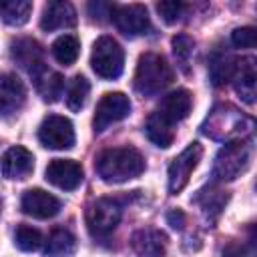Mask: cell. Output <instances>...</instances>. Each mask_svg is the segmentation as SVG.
Segmentation results:
<instances>
[{
  "mask_svg": "<svg viewBox=\"0 0 257 257\" xmlns=\"http://www.w3.org/2000/svg\"><path fill=\"white\" fill-rule=\"evenodd\" d=\"M94 167L104 183H124L145 171V159L135 147H114L102 151Z\"/></svg>",
  "mask_w": 257,
  "mask_h": 257,
  "instance_id": "cell-1",
  "label": "cell"
},
{
  "mask_svg": "<svg viewBox=\"0 0 257 257\" xmlns=\"http://www.w3.org/2000/svg\"><path fill=\"white\" fill-rule=\"evenodd\" d=\"M88 92H90V84L84 76H74L72 82L68 84V90H66V104L70 110H80L84 104H86V98H88Z\"/></svg>",
  "mask_w": 257,
  "mask_h": 257,
  "instance_id": "cell-26",
  "label": "cell"
},
{
  "mask_svg": "<svg viewBox=\"0 0 257 257\" xmlns=\"http://www.w3.org/2000/svg\"><path fill=\"white\" fill-rule=\"evenodd\" d=\"M34 169V157L24 147H10L0 159V171L6 179H26Z\"/></svg>",
  "mask_w": 257,
  "mask_h": 257,
  "instance_id": "cell-15",
  "label": "cell"
},
{
  "mask_svg": "<svg viewBox=\"0 0 257 257\" xmlns=\"http://www.w3.org/2000/svg\"><path fill=\"white\" fill-rule=\"evenodd\" d=\"M231 42L237 48H253L257 44V32L251 26H243V28H235L231 32Z\"/></svg>",
  "mask_w": 257,
  "mask_h": 257,
  "instance_id": "cell-31",
  "label": "cell"
},
{
  "mask_svg": "<svg viewBox=\"0 0 257 257\" xmlns=\"http://www.w3.org/2000/svg\"><path fill=\"white\" fill-rule=\"evenodd\" d=\"M78 52H80V42H78V38L72 36V34H62V36H58V38L54 40V44H52V56H54L60 64H64V66L74 64L76 58H78Z\"/></svg>",
  "mask_w": 257,
  "mask_h": 257,
  "instance_id": "cell-24",
  "label": "cell"
},
{
  "mask_svg": "<svg viewBox=\"0 0 257 257\" xmlns=\"http://www.w3.org/2000/svg\"><path fill=\"white\" fill-rule=\"evenodd\" d=\"M128 112H131V100H128L126 94L106 92L96 104V110H94V116H92V126H94L96 133H102L110 124L126 118Z\"/></svg>",
  "mask_w": 257,
  "mask_h": 257,
  "instance_id": "cell-8",
  "label": "cell"
},
{
  "mask_svg": "<svg viewBox=\"0 0 257 257\" xmlns=\"http://www.w3.org/2000/svg\"><path fill=\"white\" fill-rule=\"evenodd\" d=\"M120 215H122V207L116 199L110 197L96 199L86 207V227L92 237L104 239L116 229Z\"/></svg>",
  "mask_w": 257,
  "mask_h": 257,
  "instance_id": "cell-6",
  "label": "cell"
},
{
  "mask_svg": "<svg viewBox=\"0 0 257 257\" xmlns=\"http://www.w3.org/2000/svg\"><path fill=\"white\" fill-rule=\"evenodd\" d=\"M237 60L225 52V50H215L209 58V78L215 86H223L225 82H229L233 78Z\"/></svg>",
  "mask_w": 257,
  "mask_h": 257,
  "instance_id": "cell-21",
  "label": "cell"
},
{
  "mask_svg": "<svg viewBox=\"0 0 257 257\" xmlns=\"http://www.w3.org/2000/svg\"><path fill=\"white\" fill-rule=\"evenodd\" d=\"M253 128V120L231 104H217L201 124L203 135L215 141H239Z\"/></svg>",
  "mask_w": 257,
  "mask_h": 257,
  "instance_id": "cell-2",
  "label": "cell"
},
{
  "mask_svg": "<svg viewBox=\"0 0 257 257\" xmlns=\"http://www.w3.org/2000/svg\"><path fill=\"white\" fill-rule=\"evenodd\" d=\"M14 243L22 251H36V249H40V245L44 241H42V233L38 229L30 227V225H18L14 231Z\"/></svg>",
  "mask_w": 257,
  "mask_h": 257,
  "instance_id": "cell-27",
  "label": "cell"
},
{
  "mask_svg": "<svg viewBox=\"0 0 257 257\" xmlns=\"http://www.w3.org/2000/svg\"><path fill=\"white\" fill-rule=\"evenodd\" d=\"M112 22L124 36H143L151 30V20L147 8L141 4H124L112 6Z\"/></svg>",
  "mask_w": 257,
  "mask_h": 257,
  "instance_id": "cell-10",
  "label": "cell"
},
{
  "mask_svg": "<svg viewBox=\"0 0 257 257\" xmlns=\"http://www.w3.org/2000/svg\"><path fill=\"white\" fill-rule=\"evenodd\" d=\"M26 102V88L22 80L12 72L0 74V116L12 118L16 116Z\"/></svg>",
  "mask_w": 257,
  "mask_h": 257,
  "instance_id": "cell-11",
  "label": "cell"
},
{
  "mask_svg": "<svg viewBox=\"0 0 257 257\" xmlns=\"http://www.w3.org/2000/svg\"><path fill=\"white\" fill-rule=\"evenodd\" d=\"M145 131H147V137L161 149H167L171 147L173 139H175V131L171 124H167L163 118H159L155 112L147 118V124H145Z\"/></svg>",
  "mask_w": 257,
  "mask_h": 257,
  "instance_id": "cell-25",
  "label": "cell"
},
{
  "mask_svg": "<svg viewBox=\"0 0 257 257\" xmlns=\"http://www.w3.org/2000/svg\"><path fill=\"white\" fill-rule=\"evenodd\" d=\"M88 12L94 20L102 22V20H106V16H112V4H108V2H90Z\"/></svg>",
  "mask_w": 257,
  "mask_h": 257,
  "instance_id": "cell-32",
  "label": "cell"
},
{
  "mask_svg": "<svg viewBox=\"0 0 257 257\" xmlns=\"http://www.w3.org/2000/svg\"><path fill=\"white\" fill-rule=\"evenodd\" d=\"M90 66L96 72V76L104 80H114L120 76L124 66V52L122 46L112 36H100L90 54Z\"/></svg>",
  "mask_w": 257,
  "mask_h": 257,
  "instance_id": "cell-5",
  "label": "cell"
},
{
  "mask_svg": "<svg viewBox=\"0 0 257 257\" xmlns=\"http://www.w3.org/2000/svg\"><path fill=\"white\" fill-rule=\"evenodd\" d=\"M167 221L171 223V227H175V229H183V225H185V215H183V211L175 209V211H171V213L167 215Z\"/></svg>",
  "mask_w": 257,
  "mask_h": 257,
  "instance_id": "cell-34",
  "label": "cell"
},
{
  "mask_svg": "<svg viewBox=\"0 0 257 257\" xmlns=\"http://www.w3.org/2000/svg\"><path fill=\"white\" fill-rule=\"evenodd\" d=\"M20 209L34 219H50L60 211V201L42 189H30L22 195Z\"/></svg>",
  "mask_w": 257,
  "mask_h": 257,
  "instance_id": "cell-14",
  "label": "cell"
},
{
  "mask_svg": "<svg viewBox=\"0 0 257 257\" xmlns=\"http://www.w3.org/2000/svg\"><path fill=\"white\" fill-rule=\"evenodd\" d=\"M131 245L139 257H165L167 237L157 229H141L133 235Z\"/></svg>",
  "mask_w": 257,
  "mask_h": 257,
  "instance_id": "cell-19",
  "label": "cell"
},
{
  "mask_svg": "<svg viewBox=\"0 0 257 257\" xmlns=\"http://www.w3.org/2000/svg\"><path fill=\"white\" fill-rule=\"evenodd\" d=\"M44 175H46L48 183H52L54 187L64 189V191H74L76 187H80L82 177H84L80 163H76L72 159H54V161H50Z\"/></svg>",
  "mask_w": 257,
  "mask_h": 257,
  "instance_id": "cell-12",
  "label": "cell"
},
{
  "mask_svg": "<svg viewBox=\"0 0 257 257\" xmlns=\"http://www.w3.org/2000/svg\"><path fill=\"white\" fill-rule=\"evenodd\" d=\"M191 106H193L191 92L185 90V88H177V90L169 92V94L161 100V104H159V108L155 110V114H157L159 118H163L167 124L173 126V124H177V122H181L183 118L189 116Z\"/></svg>",
  "mask_w": 257,
  "mask_h": 257,
  "instance_id": "cell-13",
  "label": "cell"
},
{
  "mask_svg": "<svg viewBox=\"0 0 257 257\" xmlns=\"http://www.w3.org/2000/svg\"><path fill=\"white\" fill-rule=\"evenodd\" d=\"M12 58L18 66H22L24 70H28V74H36L44 64V54H42V46L32 40V38H18L12 42Z\"/></svg>",
  "mask_w": 257,
  "mask_h": 257,
  "instance_id": "cell-16",
  "label": "cell"
},
{
  "mask_svg": "<svg viewBox=\"0 0 257 257\" xmlns=\"http://www.w3.org/2000/svg\"><path fill=\"white\" fill-rule=\"evenodd\" d=\"M74 249H76V239L66 229H54L44 243V253L48 257H68L74 253Z\"/></svg>",
  "mask_w": 257,
  "mask_h": 257,
  "instance_id": "cell-22",
  "label": "cell"
},
{
  "mask_svg": "<svg viewBox=\"0 0 257 257\" xmlns=\"http://www.w3.org/2000/svg\"><path fill=\"white\" fill-rule=\"evenodd\" d=\"M173 82V68L165 60V56L157 52H145L141 54L135 70V90L143 96L159 94L163 88H167Z\"/></svg>",
  "mask_w": 257,
  "mask_h": 257,
  "instance_id": "cell-3",
  "label": "cell"
},
{
  "mask_svg": "<svg viewBox=\"0 0 257 257\" xmlns=\"http://www.w3.org/2000/svg\"><path fill=\"white\" fill-rule=\"evenodd\" d=\"M197 201L201 203V207H203V211L207 213V215H217L221 209H223V205H225V201H227V195H221V191H201L199 193V197H197Z\"/></svg>",
  "mask_w": 257,
  "mask_h": 257,
  "instance_id": "cell-29",
  "label": "cell"
},
{
  "mask_svg": "<svg viewBox=\"0 0 257 257\" xmlns=\"http://www.w3.org/2000/svg\"><path fill=\"white\" fill-rule=\"evenodd\" d=\"M193 50H195V40L187 34H177L173 38V54L175 58L179 60V64L187 70V64H189V58L193 56Z\"/></svg>",
  "mask_w": 257,
  "mask_h": 257,
  "instance_id": "cell-28",
  "label": "cell"
},
{
  "mask_svg": "<svg viewBox=\"0 0 257 257\" xmlns=\"http://www.w3.org/2000/svg\"><path fill=\"white\" fill-rule=\"evenodd\" d=\"M32 78H34L36 90L42 96V100L56 102L62 96V90H64V78H62V74H58V72L42 66L36 74H32Z\"/></svg>",
  "mask_w": 257,
  "mask_h": 257,
  "instance_id": "cell-20",
  "label": "cell"
},
{
  "mask_svg": "<svg viewBox=\"0 0 257 257\" xmlns=\"http://www.w3.org/2000/svg\"><path fill=\"white\" fill-rule=\"evenodd\" d=\"M223 257H249V253H247L245 245L231 241V243H227L223 247Z\"/></svg>",
  "mask_w": 257,
  "mask_h": 257,
  "instance_id": "cell-33",
  "label": "cell"
},
{
  "mask_svg": "<svg viewBox=\"0 0 257 257\" xmlns=\"http://www.w3.org/2000/svg\"><path fill=\"white\" fill-rule=\"evenodd\" d=\"M32 12V2L28 0H6L0 2V18L10 26H22L28 22Z\"/></svg>",
  "mask_w": 257,
  "mask_h": 257,
  "instance_id": "cell-23",
  "label": "cell"
},
{
  "mask_svg": "<svg viewBox=\"0 0 257 257\" xmlns=\"http://www.w3.org/2000/svg\"><path fill=\"white\" fill-rule=\"evenodd\" d=\"M76 24V10L70 2H48L42 10L40 28L46 32L60 30V28H72Z\"/></svg>",
  "mask_w": 257,
  "mask_h": 257,
  "instance_id": "cell-17",
  "label": "cell"
},
{
  "mask_svg": "<svg viewBox=\"0 0 257 257\" xmlns=\"http://www.w3.org/2000/svg\"><path fill=\"white\" fill-rule=\"evenodd\" d=\"M38 141L52 151L70 149L74 145V126L66 116L48 114L38 128Z\"/></svg>",
  "mask_w": 257,
  "mask_h": 257,
  "instance_id": "cell-7",
  "label": "cell"
},
{
  "mask_svg": "<svg viewBox=\"0 0 257 257\" xmlns=\"http://www.w3.org/2000/svg\"><path fill=\"white\" fill-rule=\"evenodd\" d=\"M185 4L183 2H175V0H169V2H159L157 4V12L161 14V18L167 22V24H173L177 20H181L183 12H185Z\"/></svg>",
  "mask_w": 257,
  "mask_h": 257,
  "instance_id": "cell-30",
  "label": "cell"
},
{
  "mask_svg": "<svg viewBox=\"0 0 257 257\" xmlns=\"http://www.w3.org/2000/svg\"><path fill=\"white\" fill-rule=\"evenodd\" d=\"M233 84H235V92L239 94L241 100H245L247 104L255 102V88H257V72H255V58H243L237 60L235 72H233Z\"/></svg>",
  "mask_w": 257,
  "mask_h": 257,
  "instance_id": "cell-18",
  "label": "cell"
},
{
  "mask_svg": "<svg viewBox=\"0 0 257 257\" xmlns=\"http://www.w3.org/2000/svg\"><path fill=\"white\" fill-rule=\"evenodd\" d=\"M251 159V145L243 139L229 141L215 157L213 165V179L215 181H233L237 179L247 167Z\"/></svg>",
  "mask_w": 257,
  "mask_h": 257,
  "instance_id": "cell-4",
  "label": "cell"
},
{
  "mask_svg": "<svg viewBox=\"0 0 257 257\" xmlns=\"http://www.w3.org/2000/svg\"><path fill=\"white\" fill-rule=\"evenodd\" d=\"M201 155H203V147L199 143H191L185 151H181V155L173 159V163L169 165V193L171 195H177L187 187L191 173L201 161Z\"/></svg>",
  "mask_w": 257,
  "mask_h": 257,
  "instance_id": "cell-9",
  "label": "cell"
}]
</instances>
